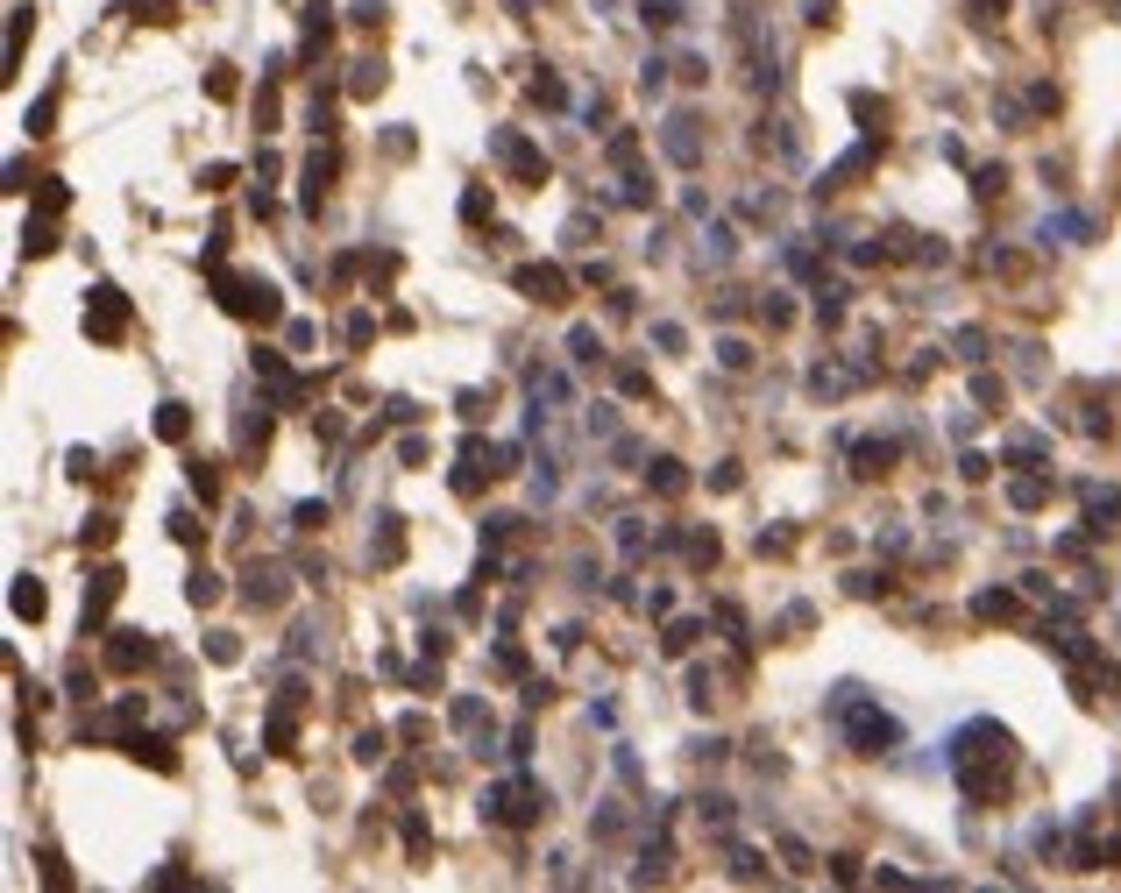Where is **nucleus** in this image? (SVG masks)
<instances>
[{"mask_svg": "<svg viewBox=\"0 0 1121 893\" xmlns=\"http://www.w3.org/2000/svg\"><path fill=\"white\" fill-rule=\"evenodd\" d=\"M951 774H959V787L973 801H994L1000 787H1008V774H1015V737L1000 731V723H965V731L951 737Z\"/></svg>", "mask_w": 1121, "mask_h": 893, "instance_id": "obj_1", "label": "nucleus"}, {"mask_svg": "<svg viewBox=\"0 0 1121 893\" xmlns=\"http://www.w3.org/2000/svg\"><path fill=\"white\" fill-rule=\"evenodd\" d=\"M831 717H838L845 745H851V752H866V759H880V752H888L894 737H902V731H894V717H888V709H880V702H866L859 688H838V695H831Z\"/></svg>", "mask_w": 1121, "mask_h": 893, "instance_id": "obj_2", "label": "nucleus"}, {"mask_svg": "<svg viewBox=\"0 0 1121 893\" xmlns=\"http://www.w3.org/2000/svg\"><path fill=\"white\" fill-rule=\"evenodd\" d=\"M731 36H739V57H745V85H753V93H774L781 71H774V36H759V14L739 8L731 14Z\"/></svg>", "mask_w": 1121, "mask_h": 893, "instance_id": "obj_3", "label": "nucleus"}, {"mask_svg": "<svg viewBox=\"0 0 1121 893\" xmlns=\"http://www.w3.org/2000/svg\"><path fill=\"white\" fill-rule=\"evenodd\" d=\"M490 815H497V823H540V815H547V787L504 780L497 794H490Z\"/></svg>", "mask_w": 1121, "mask_h": 893, "instance_id": "obj_4", "label": "nucleus"}, {"mask_svg": "<svg viewBox=\"0 0 1121 893\" xmlns=\"http://www.w3.org/2000/svg\"><path fill=\"white\" fill-rule=\"evenodd\" d=\"M661 149H667V163H682V171H696L702 163V121L682 107V114H667L661 121Z\"/></svg>", "mask_w": 1121, "mask_h": 893, "instance_id": "obj_5", "label": "nucleus"}, {"mask_svg": "<svg viewBox=\"0 0 1121 893\" xmlns=\"http://www.w3.org/2000/svg\"><path fill=\"white\" fill-rule=\"evenodd\" d=\"M122 320H128L122 291H114V284H100V291H93V306H85V327H93L100 341H114V334H122Z\"/></svg>", "mask_w": 1121, "mask_h": 893, "instance_id": "obj_6", "label": "nucleus"}, {"mask_svg": "<svg viewBox=\"0 0 1121 893\" xmlns=\"http://www.w3.org/2000/svg\"><path fill=\"white\" fill-rule=\"evenodd\" d=\"M490 149H497V157L512 163L518 178H533V185H540V178H547V157H540V149H533V142H518L512 128H504V135H497V142H490Z\"/></svg>", "mask_w": 1121, "mask_h": 893, "instance_id": "obj_7", "label": "nucleus"}, {"mask_svg": "<svg viewBox=\"0 0 1121 893\" xmlns=\"http://www.w3.org/2000/svg\"><path fill=\"white\" fill-rule=\"evenodd\" d=\"M518 291H533V298H547V306H561V298H568V277H561V270L526 263V270H518Z\"/></svg>", "mask_w": 1121, "mask_h": 893, "instance_id": "obj_8", "label": "nucleus"}, {"mask_svg": "<svg viewBox=\"0 0 1121 893\" xmlns=\"http://www.w3.org/2000/svg\"><path fill=\"white\" fill-rule=\"evenodd\" d=\"M114 596H122V568H100L93 574V596H85V617H107Z\"/></svg>", "mask_w": 1121, "mask_h": 893, "instance_id": "obj_9", "label": "nucleus"}, {"mask_svg": "<svg viewBox=\"0 0 1121 893\" xmlns=\"http://www.w3.org/2000/svg\"><path fill=\"white\" fill-rule=\"evenodd\" d=\"M1086 518H1094V533H1108V525L1121 518V490H1100L1094 482V490H1086Z\"/></svg>", "mask_w": 1121, "mask_h": 893, "instance_id": "obj_10", "label": "nucleus"}, {"mask_svg": "<svg viewBox=\"0 0 1121 893\" xmlns=\"http://www.w3.org/2000/svg\"><path fill=\"white\" fill-rule=\"evenodd\" d=\"M249 603H284V574L277 568H249Z\"/></svg>", "mask_w": 1121, "mask_h": 893, "instance_id": "obj_11", "label": "nucleus"}, {"mask_svg": "<svg viewBox=\"0 0 1121 893\" xmlns=\"http://www.w3.org/2000/svg\"><path fill=\"white\" fill-rule=\"evenodd\" d=\"M647 482H653V490H661V496H682V490H689V476H682V461H653V468H647Z\"/></svg>", "mask_w": 1121, "mask_h": 893, "instance_id": "obj_12", "label": "nucleus"}, {"mask_svg": "<svg viewBox=\"0 0 1121 893\" xmlns=\"http://www.w3.org/2000/svg\"><path fill=\"white\" fill-rule=\"evenodd\" d=\"M1008 496H1015V511H1037L1043 496H1051V482H1043V476H1022V482H1008Z\"/></svg>", "mask_w": 1121, "mask_h": 893, "instance_id": "obj_13", "label": "nucleus"}, {"mask_svg": "<svg viewBox=\"0 0 1121 893\" xmlns=\"http://www.w3.org/2000/svg\"><path fill=\"white\" fill-rule=\"evenodd\" d=\"M14 617H43V582H36V574L14 582Z\"/></svg>", "mask_w": 1121, "mask_h": 893, "instance_id": "obj_14", "label": "nucleus"}, {"mask_svg": "<svg viewBox=\"0 0 1121 893\" xmlns=\"http://www.w3.org/2000/svg\"><path fill=\"white\" fill-rule=\"evenodd\" d=\"M107 660L114 667H136V660H149V645H136V631H122V639L107 645Z\"/></svg>", "mask_w": 1121, "mask_h": 893, "instance_id": "obj_15", "label": "nucleus"}, {"mask_svg": "<svg viewBox=\"0 0 1121 893\" xmlns=\"http://www.w3.org/2000/svg\"><path fill=\"white\" fill-rule=\"evenodd\" d=\"M398 547H405V533H398V518H384V533H377V568H391Z\"/></svg>", "mask_w": 1121, "mask_h": 893, "instance_id": "obj_16", "label": "nucleus"}, {"mask_svg": "<svg viewBox=\"0 0 1121 893\" xmlns=\"http://www.w3.org/2000/svg\"><path fill=\"white\" fill-rule=\"evenodd\" d=\"M888 461H894V447H888V440H866V447H859V476H880Z\"/></svg>", "mask_w": 1121, "mask_h": 893, "instance_id": "obj_17", "label": "nucleus"}, {"mask_svg": "<svg viewBox=\"0 0 1121 893\" xmlns=\"http://www.w3.org/2000/svg\"><path fill=\"white\" fill-rule=\"evenodd\" d=\"M682 22V0H647V28H675Z\"/></svg>", "mask_w": 1121, "mask_h": 893, "instance_id": "obj_18", "label": "nucleus"}, {"mask_svg": "<svg viewBox=\"0 0 1121 893\" xmlns=\"http://www.w3.org/2000/svg\"><path fill=\"white\" fill-rule=\"evenodd\" d=\"M973 610H980V617H1015V596H1008V588H986Z\"/></svg>", "mask_w": 1121, "mask_h": 893, "instance_id": "obj_19", "label": "nucleus"}, {"mask_svg": "<svg viewBox=\"0 0 1121 893\" xmlns=\"http://www.w3.org/2000/svg\"><path fill=\"white\" fill-rule=\"evenodd\" d=\"M157 433H163V440H185V404H163V412H157Z\"/></svg>", "mask_w": 1121, "mask_h": 893, "instance_id": "obj_20", "label": "nucleus"}, {"mask_svg": "<svg viewBox=\"0 0 1121 893\" xmlns=\"http://www.w3.org/2000/svg\"><path fill=\"white\" fill-rule=\"evenodd\" d=\"M702 255H710V263H731V227H710V234H702Z\"/></svg>", "mask_w": 1121, "mask_h": 893, "instance_id": "obj_21", "label": "nucleus"}, {"mask_svg": "<svg viewBox=\"0 0 1121 893\" xmlns=\"http://www.w3.org/2000/svg\"><path fill=\"white\" fill-rule=\"evenodd\" d=\"M348 85H355V93H377L384 71H377V65H355V79H348Z\"/></svg>", "mask_w": 1121, "mask_h": 893, "instance_id": "obj_22", "label": "nucleus"}, {"mask_svg": "<svg viewBox=\"0 0 1121 893\" xmlns=\"http://www.w3.org/2000/svg\"><path fill=\"white\" fill-rule=\"evenodd\" d=\"M717 355H724V369H745V362H753V347H745V341H724Z\"/></svg>", "mask_w": 1121, "mask_h": 893, "instance_id": "obj_23", "label": "nucleus"}, {"mask_svg": "<svg viewBox=\"0 0 1121 893\" xmlns=\"http://www.w3.org/2000/svg\"><path fill=\"white\" fill-rule=\"evenodd\" d=\"M206 653H214L220 667H228V660H235V631H214V639H206Z\"/></svg>", "mask_w": 1121, "mask_h": 893, "instance_id": "obj_24", "label": "nucleus"}, {"mask_svg": "<svg viewBox=\"0 0 1121 893\" xmlns=\"http://www.w3.org/2000/svg\"><path fill=\"white\" fill-rule=\"evenodd\" d=\"M802 8H810V22H831V8H838V0H802Z\"/></svg>", "mask_w": 1121, "mask_h": 893, "instance_id": "obj_25", "label": "nucleus"}]
</instances>
